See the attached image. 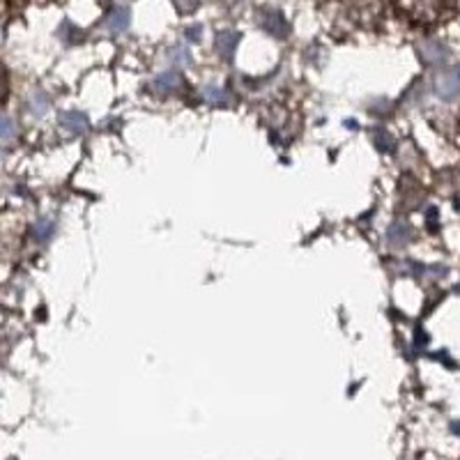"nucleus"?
<instances>
[{
    "label": "nucleus",
    "instance_id": "obj_1",
    "mask_svg": "<svg viewBox=\"0 0 460 460\" xmlns=\"http://www.w3.org/2000/svg\"><path fill=\"white\" fill-rule=\"evenodd\" d=\"M396 10L417 26H438L456 10V0H394Z\"/></svg>",
    "mask_w": 460,
    "mask_h": 460
}]
</instances>
